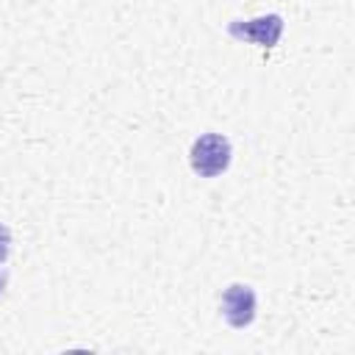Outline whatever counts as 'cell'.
I'll return each instance as SVG.
<instances>
[{
    "label": "cell",
    "instance_id": "3957f363",
    "mask_svg": "<svg viewBox=\"0 0 355 355\" xmlns=\"http://www.w3.org/2000/svg\"><path fill=\"white\" fill-rule=\"evenodd\" d=\"M222 319L236 327V330H244L255 322V311H258V297L252 291V286L247 283H230L225 291H222Z\"/></svg>",
    "mask_w": 355,
    "mask_h": 355
},
{
    "label": "cell",
    "instance_id": "7a4b0ae2",
    "mask_svg": "<svg viewBox=\"0 0 355 355\" xmlns=\"http://www.w3.org/2000/svg\"><path fill=\"white\" fill-rule=\"evenodd\" d=\"M227 33L236 42H252L258 47L272 50L283 36V17L280 14H263L252 19H233L227 25Z\"/></svg>",
    "mask_w": 355,
    "mask_h": 355
},
{
    "label": "cell",
    "instance_id": "5b68a950",
    "mask_svg": "<svg viewBox=\"0 0 355 355\" xmlns=\"http://www.w3.org/2000/svg\"><path fill=\"white\" fill-rule=\"evenodd\" d=\"M3 288H6V275L0 272V297H3Z\"/></svg>",
    "mask_w": 355,
    "mask_h": 355
},
{
    "label": "cell",
    "instance_id": "277c9868",
    "mask_svg": "<svg viewBox=\"0 0 355 355\" xmlns=\"http://www.w3.org/2000/svg\"><path fill=\"white\" fill-rule=\"evenodd\" d=\"M11 252V230L0 222V261H6Z\"/></svg>",
    "mask_w": 355,
    "mask_h": 355
},
{
    "label": "cell",
    "instance_id": "6da1fadb",
    "mask_svg": "<svg viewBox=\"0 0 355 355\" xmlns=\"http://www.w3.org/2000/svg\"><path fill=\"white\" fill-rule=\"evenodd\" d=\"M233 161V144L225 133H202L191 141L189 164L200 178H219Z\"/></svg>",
    "mask_w": 355,
    "mask_h": 355
}]
</instances>
